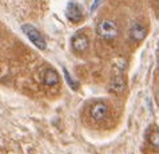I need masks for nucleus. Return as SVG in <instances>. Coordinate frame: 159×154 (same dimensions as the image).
Returning <instances> with one entry per match:
<instances>
[{"label":"nucleus","instance_id":"obj_1","mask_svg":"<svg viewBox=\"0 0 159 154\" xmlns=\"http://www.w3.org/2000/svg\"><path fill=\"white\" fill-rule=\"evenodd\" d=\"M96 32H98V35L100 38L111 40V39H115L118 36V34H119L118 24L111 19H104L98 24Z\"/></svg>","mask_w":159,"mask_h":154},{"label":"nucleus","instance_id":"obj_2","mask_svg":"<svg viewBox=\"0 0 159 154\" xmlns=\"http://www.w3.org/2000/svg\"><path fill=\"white\" fill-rule=\"evenodd\" d=\"M21 30H23V32L27 35L28 39L39 48V50H46V47H47L46 40H44V38L42 36V34L39 32V31L35 28L34 26H31V24H23V26H21Z\"/></svg>","mask_w":159,"mask_h":154},{"label":"nucleus","instance_id":"obj_3","mask_svg":"<svg viewBox=\"0 0 159 154\" xmlns=\"http://www.w3.org/2000/svg\"><path fill=\"white\" fill-rule=\"evenodd\" d=\"M107 113H108V107H107V105L103 102L94 103L90 109V117L96 122L103 121L106 115H107Z\"/></svg>","mask_w":159,"mask_h":154},{"label":"nucleus","instance_id":"obj_4","mask_svg":"<svg viewBox=\"0 0 159 154\" xmlns=\"http://www.w3.org/2000/svg\"><path fill=\"white\" fill-rule=\"evenodd\" d=\"M126 89H127V83L125 81V78L120 75L112 78L108 85V90L114 92V94H123L126 91Z\"/></svg>","mask_w":159,"mask_h":154},{"label":"nucleus","instance_id":"obj_5","mask_svg":"<svg viewBox=\"0 0 159 154\" xmlns=\"http://www.w3.org/2000/svg\"><path fill=\"white\" fill-rule=\"evenodd\" d=\"M66 15H67L68 19L74 21V23H79V21L83 19V14H82L80 8L75 3H68L67 8H66Z\"/></svg>","mask_w":159,"mask_h":154},{"label":"nucleus","instance_id":"obj_6","mask_svg":"<svg viewBox=\"0 0 159 154\" xmlns=\"http://www.w3.org/2000/svg\"><path fill=\"white\" fill-rule=\"evenodd\" d=\"M146 35H147V30L140 23H135L130 28V36L132 40H135V42H142L146 38Z\"/></svg>","mask_w":159,"mask_h":154},{"label":"nucleus","instance_id":"obj_7","mask_svg":"<svg viewBox=\"0 0 159 154\" xmlns=\"http://www.w3.org/2000/svg\"><path fill=\"white\" fill-rule=\"evenodd\" d=\"M72 48L78 52L86 51L88 48V38L86 35H82V34L75 35L72 38Z\"/></svg>","mask_w":159,"mask_h":154},{"label":"nucleus","instance_id":"obj_8","mask_svg":"<svg viewBox=\"0 0 159 154\" xmlns=\"http://www.w3.org/2000/svg\"><path fill=\"white\" fill-rule=\"evenodd\" d=\"M43 82L46 86H56L59 83V75L54 68H48L44 71Z\"/></svg>","mask_w":159,"mask_h":154},{"label":"nucleus","instance_id":"obj_9","mask_svg":"<svg viewBox=\"0 0 159 154\" xmlns=\"http://www.w3.org/2000/svg\"><path fill=\"white\" fill-rule=\"evenodd\" d=\"M63 74H64V78H66V82L68 83V86L71 87L72 90H78L79 89V85H78V82H75L74 79L70 77V74L67 71V68H63Z\"/></svg>","mask_w":159,"mask_h":154},{"label":"nucleus","instance_id":"obj_10","mask_svg":"<svg viewBox=\"0 0 159 154\" xmlns=\"http://www.w3.org/2000/svg\"><path fill=\"white\" fill-rule=\"evenodd\" d=\"M150 143H151L154 147H159V131L151 133V135H150Z\"/></svg>","mask_w":159,"mask_h":154},{"label":"nucleus","instance_id":"obj_11","mask_svg":"<svg viewBox=\"0 0 159 154\" xmlns=\"http://www.w3.org/2000/svg\"><path fill=\"white\" fill-rule=\"evenodd\" d=\"M99 3H100V0H96V2H95L94 4H92V8H91V11H94V10H95V8H96V7H98V4H99Z\"/></svg>","mask_w":159,"mask_h":154}]
</instances>
